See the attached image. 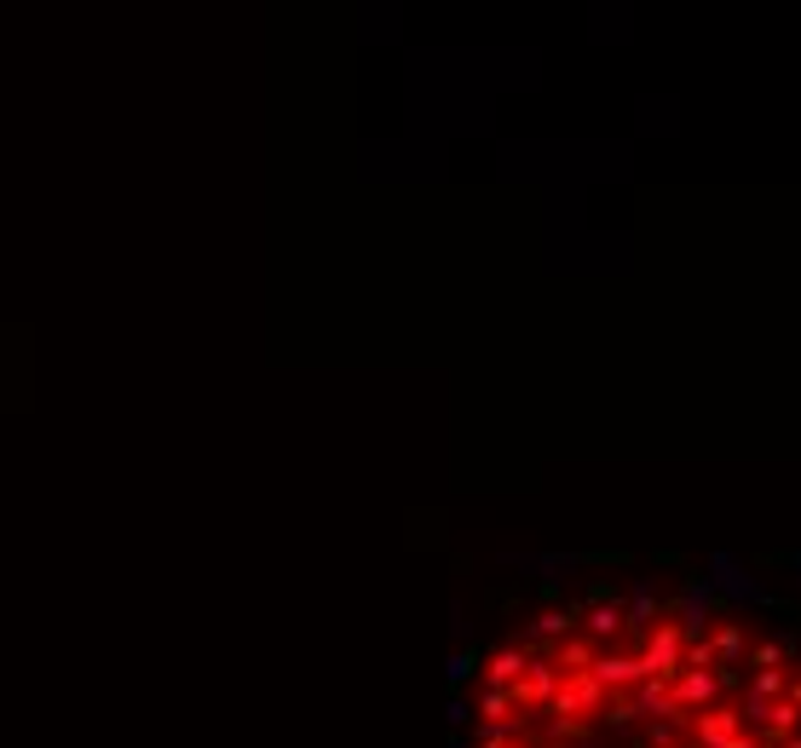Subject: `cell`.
I'll return each mask as SVG.
<instances>
[{
	"label": "cell",
	"instance_id": "cell-1",
	"mask_svg": "<svg viewBox=\"0 0 801 748\" xmlns=\"http://www.w3.org/2000/svg\"><path fill=\"white\" fill-rule=\"evenodd\" d=\"M709 571H715V576H709V588L727 593V599H720L727 611H738V604H767V599H773V593H761V581H755L732 553H715V559H709Z\"/></svg>",
	"mask_w": 801,
	"mask_h": 748
},
{
	"label": "cell",
	"instance_id": "cell-2",
	"mask_svg": "<svg viewBox=\"0 0 801 748\" xmlns=\"http://www.w3.org/2000/svg\"><path fill=\"white\" fill-rule=\"evenodd\" d=\"M738 732H744V720H738V702H715V709H704V714L687 720V743H692V748H727Z\"/></svg>",
	"mask_w": 801,
	"mask_h": 748
},
{
	"label": "cell",
	"instance_id": "cell-3",
	"mask_svg": "<svg viewBox=\"0 0 801 748\" xmlns=\"http://www.w3.org/2000/svg\"><path fill=\"white\" fill-rule=\"evenodd\" d=\"M588 674L599 679V691H606V697H617V691H634V685L646 679V669H640V657H634V651H599Z\"/></svg>",
	"mask_w": 801,
	"mask_h": 748
},
{
	"label": "cell",
	"instance_id": "cell-4",
	"mask_svg": "<svg viewBox=\"0 0 801 748\" xmlns=\"http://www.w3.org/2000/svg\"><path fill=\"white\" fill-rule=\"evenodd\" d=\"M704 639H709V651H715V669H720V662H744V651H750V645H744V622H738V616H727Z\"/></svg>",
	"mask_w": 801,
	"mask_h": 748
},
{
	"label": "cell",
	"instance_id": "cell-5",
	"mask_svg": "<svg viewBox=\"0 0 801 748\" xmlns=\"http://www.w3.org/2000/svg\"><path fill=\"white\" fill-rule=\"evenodd\" d=\"M744 662L761 674V669H785V662H796V639H761L744 651Z\"/></svg>",
	"mask_w": 801,
	"mask_h": 748
},
{
	"label": "cell",
	"instance_id": "cell-6",
	"mask_svg": "<svg viewBox=\"0 0 801 748\" xmlns=\"http://www.w3.org/2000/svg\"><path fill=\"white\" fill-rule=\"evenodd\" d=\"M744 697L785 702V697H790V674H785V669H761V674H750V691H744Z\"/></svg>",
	"mask_w": 801,
	"mask_h": 748
},
{
	"label": "cell",
	"instance_id": "cell-7",
	"mask_svg": "<svg viewBox=\"0 0 801 748\" xmlns=\"http://www.w3.org/2000/svg\"><path fill=\"white\" fill-rule=\"evenodd\" d=\"M473 669H478V651H462V657H450V679H456V685H462V679H468Z\"/></svg>",
	"mask_w": 801,
	"mask_h": 748
},
{
	"label": "cell",
	"instance_id": "cell-8",
	"mask_svg": "<svg viewBox=\"0 0 801 748\" xmlns=\"http://www.w3.org/2000/svg\"><path fill=\"white\" fill-rule=\"evenodd\" d=\"M767 564H790V571H796V581H801V548H790V553H778V559H767Z\"/></svg>",
	"mask_w": 801,
	"mask_h": 748
},
{
	"label": "cell",
	"instance_id": "cell-9",
	"mask_svg": "<svg viewBox=\"0 0 801 748\" xmlns=\"http://www.w3.org/2000/svg\"><path fill=\"white\" fill-rule=\"evenodd\" d=\"M778 748H801V732H796V737H785V743H778Z\"/></svg>",
	"mask_w": 801,
	"mask_h": 748
}]
</instances>
